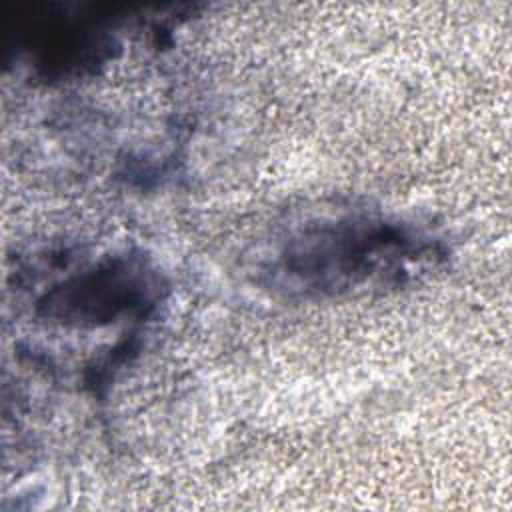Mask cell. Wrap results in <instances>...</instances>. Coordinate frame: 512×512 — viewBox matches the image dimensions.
Listing matches in <instances>:
<instances>
[{"label": "cell", "instance_id": "7a4b0ae2", "mask_svg": "<svg viewBox=\"0 0 512 512\" xmlns=\"http://www.w3.org/2000/svg\"><path fill=\"white\" fill-rule=\"evenodd\" d=\"M162 290L160 274L142 256L118 254L54 286L38 314L60 324L98 326L152 310Z\"/></svg>", "mask_w": 512, "mask_h": 512}, {"label": "cell", "instance_id": "6da1fadb", "mask_svg": "<svg viewBox=\"0 0 512 512\" xmlns=\"http://www.w3.org/2000/svg\"><path fill=\"white\" fill-rule=\"evenodd\" d=\"M436 256V244L412 226L356 214L306 224L278 252L272 276L290 292L338 296L400 284Z\"/></svg>", "mask_w": 512, "mask_h": 512}]
</instances>
